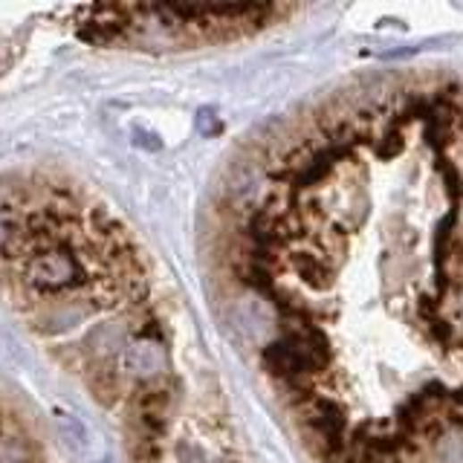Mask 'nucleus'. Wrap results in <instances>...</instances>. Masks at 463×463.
<instances>
[{
    "instance_id": "2",
    "label": "nucleus",
    "mask_w": 463,
    "mask_h": 463,
    "mask_svg": "<svg viewBox=\"0 0 463 463\" xmlns=\"http://www.w3.org/2000/svg\"><path fill=\"white\" fill-rule=\"evenodd\" d=\"M292 270H296L301 278H304V282H307V284H322L324 282V275H327V266L319 261V255H307V252H304V255H296V258H292Z\"/></svg>"
},
{
    "instance_id": "3",
    "label": "nucleus",
    "mask_w": 463,
    "mask_h": 463,
    "mask_svg": "<svg viewBox=\"0 0 463 463\" xmlns=\"http://www.w3.org/2000/svg\"><path fill=\"white\" fill-rule=\"evenodd\" d=\"M133 458H137L139 463H156L163 458V443L160 437H151V434H137L133 437V446H130Z\"/></svg>"
},
{
    "instance_id": "1",
    "label": "nucleus",
    "mask_w": 463,
    "mask_h": 463,
    "mask_svg": "<svg viewBox=\"0 0 463 463\" xmlns=\"http://www.w3.org/2000/svg\"><path fill=\"white\" fill-rule=\"evenodd\" d=\"M88 383H90V391L102 400V403H111L119 391V376L107 362H96L90 365V374H88Z\"/></svg>"
}]
</instances>
